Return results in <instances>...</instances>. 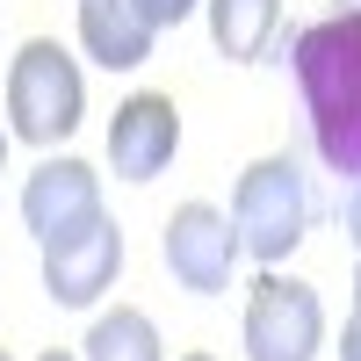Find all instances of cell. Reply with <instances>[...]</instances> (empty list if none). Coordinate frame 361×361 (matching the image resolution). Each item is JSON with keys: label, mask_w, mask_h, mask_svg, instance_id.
I'll return each instance as SVG.
<instances>
[{"label": "cell", "mask_w": 361, "mask_h": 361, "mask_svg": "<svg viewBox=\"0 0 361 361\" xmlns=\"http://www.w3.org/2000/svg\"><path fill=\"white\" fill-rule=\"evenodd\" d=\"M275 58L304 87L318 159L361 180V8H333V15L304 22L296 37H275Z\"/></svg>", "instance_id": "6da1fadb"}, {"label": "cell", "mask_w": 361, "mask_h": 361, "mask_svg": "<svg viewBox=\"0 0 361 361\" xmlns=\"http://www.w3.org/2000/svg\"><path fill=\"white\" fill-rule=\"evenodd\" d=\"M304 224H311V173L289 152H267V159H253L238 173V188H231L238 253H253L260 267H282L304 246Z\"/></svg>", "instance_id": "7a4b0ae2"}, {"label": "cell", "mask_w": 361, "mask_h": 361, "mask_svg": "<svg viewBox=\"0 0 361 361\" xmlns=\"http://www.w3.org/2000/svg\"><path fill=\"white\" fill-rule=\"evenodd\" d=\"M87 116V80H80V58L58 44V37H29L8 66V137L22 145H58L73 137Z\"/></svg>", "instance_id": "3957f363"}, {"label": "cell", "mask_w": 361, "mask_h": 361, "mask_svg": "<svg viewBox=\"0 0 361 361\" xmlns=\"http://www.w3.org/2000/svg\"><path fill=\"white\" fill-rule=\"evenodd\" d=\"M325 347V304L311 282L260 267V282L246 296V361H311Z\"/></svg>", "instance_id": "277c9868"}, {"label": "cell", "mask_w": 361, "mask_h": 361, "mask_svg": "<svg viewBox=\"0 0 361 361\" xmlns=\"http://www.w3.org/2000/svg\"><path fill=\"white\" fill-rule=\"evenodd\" d=\"M116 267H123V224L116 217H87L80 231L44 238V289L66 311H87L102 289H116Z\"/></svg>", "instance_id": "5b68a950"}, {"label": "cell", "mask_w": 361, "mask_h": 361, "mask_svg": "<svg viewBox=\"0 0 361 361\" xmlns=\"http://www.w3.org/2000/svg\"><path fill=\"white\" fill-rule=\"evenodd\" d=\"M166 267L180 289L195 296H224L231 289V267H238V231L217 202H180L166 217Z\"/></svg>", "instance_id": "8992f818"}, {"label": "cell", "mask_w": 361, "mask_h": 361, "mask_svg": "<svg viewBox=\"0 0 361 361\" xmlns=\"http://www.w3.org/2000/svg\"><path fill=\"white\" fill-rule=\"evenodd\" d=\"M180 152V109L173 94H130L123 109H116V123H109V166L116 180H159Z\"/></svg>", "instance_id": "52a82bcc"}, {"label": "cell", "mask_w": 361, "mask_h": 361, "mask_svg": "<svg viewBox=\"0 0 361 361\" xmlns=\"http://www.w3.org/2000/svg\"><path fill=\"white\" fill-rule=\"evenodd\" d=\"M87 217H102V173L87 159H44L22 180V224L37 231V246L58 231H80Z\"/></svg>", "instance_id": "ba28073f"}, {"label": "cell", "mask_w": 361, "mask_h": 361, "mask_svg": "<svg viewBox=\"0 0 361 361\" xmlns=\"http://www.w3.org/2000/svg\"><path fill=\"white\" fill-rule=\"evenodd\" d=\"M152 37L159 29L145 22L130 0H80V51L109 73H137L152 58Z\"/></svg>", "instance_id": "9c48e42d"}, {"label": "cell", "mask_w": 361, "mask_h": 361, "mask_svg": "<svg viewBox=\"0 0 361 361\" xmlns=\"http://www.w3.org/2000/svg\"><path fill=\"white\" fill-rule=\"evenodd\" d=\"M209 8V37L231 66H253V58L275 51L282 37V0H202Z\"/></svg>", "instance_id": "30bf717a"}, {"label": "cell", "mask_w": 361, "mask_h": 361, "mask_svg": "<svg viewBox=\"0 0 361 361\" xmlns=\"http://www.w3.org/2000/svg\"><path fill=\"white\" fill-rule=\"evenodd\" d=\"M80 361H166V354H159V325L145 318L137 304H116V311L94 318V333H87Z\"/></svg>", "instance_id": "8fae6325"}, {"label": "cell", "mask_w": 361, "mask_h": 361, "mask_svg": "<svg viewBox=\"0 0 361 361\" xmlns=\"http://www.w3.org/2000/svg\"><path fill=\"white\" fill-rule=\"evenodd\" d=\"M130 8H137L145 22H152V29H180V22H188V15L202 8V0H130Z\"/></svg>", "instance_id": "7c38bea8"}, {"label": "cell", "mask_w": 361, "mask_h": 361, "mask_svg": "<svg viewBox=\"0 0 361 361\" xmlns=\"http://www.w3.org/2000/svg\"><path fill=\"white\" fill-rule=\"evenodd\" d=\"M340 224H347V246L361 253V180L347 188V202H340Z\"/></svg>", "instance_id": "4fadbf2b"}, {"label": "cell", "mask_w": 361, "mask_h": 361, "mask_svg": "<svg viewBox=\"0 0 361 361\" xmlns=\"http://www.w3.org/2000/svg\"><path fill=\"white\" fill-rule=\"evenodd\" d=\"M340 361H361V318H347V333H340Z\"/></svg>", "instance_id": "5bb4252c"}, {"label": "cell", "mask_w": 361, "mask_h": 361, "mask_svg": "<svg viewBox=\"0 0 361 361\" xmlns=\"http://www.w3.org/2000/svg\"><path fill=\"white\" fill-rule=\"evenodd\" d=\"M354 318H361V260H354Z\"/></svg>", "instance_id": "9a60e30c"}, {"label": "cell", "mask_w": 361, "mask_h": 361, "mask_svg": "<svg viewBox=\"0 0 361 361\" xmlns=\"http://www.w3.org/2000/svg\"><path fill=\"white\" fill-rule=\"evenodd\" d=\"M37 361H80V354H66V347H51V354H37Z\"/></svg>", "instance_id": "2e32d148"}, {"label": "cell", "mask_w": 361, "mask_h": 361, "mask_svg": "<svg viewBox=\"0 0 361 361\" xmlns=\"http://www.w3.org/2000/svg\"><path fill=\"white\" fill-rule=\"evenodd\" d=\"M0 173H8V130H0Z\"/></svg>", "instance_id": "e0dca14e"}, {"label": "cell", "mask_w": 361, "mask_h": 361, "mask_svg": "<svg viewBox=\"0 0 361 361\" xmlns=\"http://www.w3.org/2000/svg\"><path fill=\"white\" fill-rule=\"evenodd\" d=\"M180 361H209V354H180Z\"/></svg>", "instance_id": "ac0fdd59"}, {"label": "cell", "mask_w": 361, "mask_h": 361, "mask_svg": "<svg viewBox=\"0 0 361 361\" xmlns=\"http://www.w3.org/2000/svg\"><path fill=\"white\" fill-rule=\"evenodd\" d=\"M0 361H15V354H8V347H0Z\"/></svg>", "instance_id": "d6986e66"}]
</instances>
